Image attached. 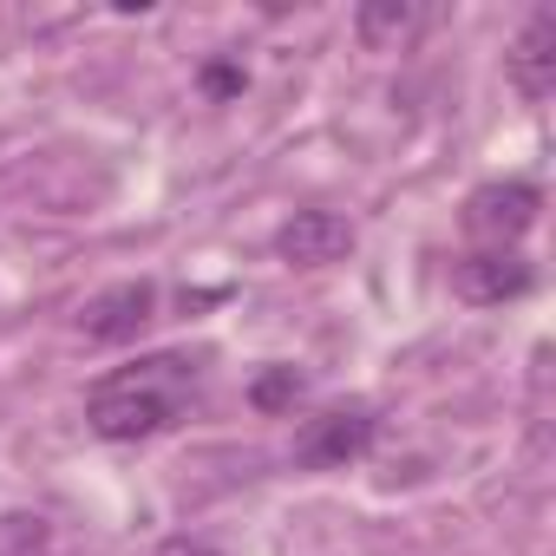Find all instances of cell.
I'll use <instances>...</instances> for the list:
<instances>
[{
  "mask_svg": "<svg viewBox=\"0 0 556 556\" xmlns=\"http://www.w3.org/2000/svg\"><path fill=\"white\" fill-rule=\"evenodd\" d=\"M275 255L289 268H328V262L354 255V223L341 210H295L282 229H275Z\"/></svg>",
  "mask_w": 556,
  "mask_h": 556,
  "instance_id": "obj_6",
  "label": "cell"
},
{
  "mask_svg": "<svg viewBox=\"0 0 556 556\" xmlns=\"http://www.w3.org/2000/svg\"><path fill=\"white\" fill-rule=\"evenodd\" d=\"M190 400H197V367L184 354H144L86 393V426L105 445H138L170 432L190 413Z\"/></svg>",
  "mask_w": 556,
  "mask_h": 556,
  "instance_id": "obj_1",
  "label": "cell"
},
{
  "mask_svg": "<svg viewBox=\"0 0 556 556\" xmlns=\"http://www.w3.org/2000/svg\"><path fill=\"white\" fill-rule=\"evenodd\" d=\"M157 321V282H112L79 308V334L92 348H131Z\"/></svg>",
  "mask_w": 556,
  "mask_h": 556,
  "instance_id": "obj_4",
  "label": "cell"
},
{
  "mask_svg": "<svg viewBox=\"0 0 556 556\" xmlns=\"http://www.w3.org/2000/svg\"><path fill=\"white\" fill-rule=\"evenodd\" d=\"M151 556H223L216 543H203V536H164Z\"/></svg>",
  "mask_w": 556,
  "mask_h": 556,
  "instance_id": "obj_12",
  "label": "cell"
},
{
  "mask_svg": "<svg viewBox=\"0 0 556 556\" xmlns=\"http://www.w3.org/2000/svg\"><path fill=\"white\" fill-rule=\"evenodd\" d=\"M419 27H426V14L413 8V0H361V14H354V34H361V47H374V53L413 40Z\"/></svg>",
  "mask_w": 556,
  "mask_h": 556,
  "instance_id": "obj_8",
  "label": "cell"
},
{
  "mask_svg": "<svg viewBox=\"0 0 556 556\" xmlns=\"http://www.w3.org/2000/svg\"><path fill=\"white\" fill-rule=\"evenodd\" d=\"M374 439H380V419L367 406H328V413L302 419L295 465L302 471H348V465H361L374 452Z\"/></svg>",
  "mask_w": 556,
  "mask_h": 556,
  "instance_id": "obj_2",
  "label": "cell"
},
{
  "mask_svg": "<svg viewBox=\"0 0 556 556\" xmlns=\"http://www.w3.org/2000/svg\"><path fill=\"white\" fill-rule=\"evenodd\" d=\"M452 289L471 302V308H504V302H523L536 289V268L517 255V249H471L458 268H452Z\"/></svg>",
  "mask_w": 556,
  "mask_h": 556,
  "instance_id": "obj_5",
  "label": "cell"
},
{
  "mask_svg": "<svg viewBox=\"0 0 556 556\" xmlns=\"http://www.w3.org/2000/svg\"><path fill=\"white\" fill-rule=\"evenodd\" d=\"M543 216V190L523 184V177H504V184H478L465 197V229L484 242V249H517Z\"/></svg>",
  "mask_w": 556,
  "mask_h": 556,
  "instance_id": "obj_3",
  "label": "cell"
},
{
  "mask_svg": "<svg viewBox=\"0 0 556 556\" xmlns=\"http://www.w3.org/2000/svg\"><path fill=\"white\" fill-rule=\"evenodd\" d=\"M53 549V523L40 510H8L0 517V556H47Z\"/></svg>",
  "mask_w": 556,
  "mask_h": 556,
  "instance_id": "obj_10",
  "label": "cell"
},
{
  "mask_svg": "<svg viewBox=\"0 0 556 556\" xmlns=\"http://www.w3.org/2000/svg\"><path fill=\"white\" fill-rule=\"evenodd\" d=\"M242 86H249L242 66H229V60H210V66H203V92H210V99H236Z\"/></svg>",
  "mask_w": 556,
  "mask_h": 556,
  "instance_id": "obj_11",
  "label": "cell"
},
{
  "mask_svg": "<svg viewBox=\"0 0 556 556\" xmlns=\"http://www.w3.org/2000/svg\"><path fill=\"white\" fill-rule=\"evenodd\" d=\"M504 73L523 99H549V86H556V8H536L523 21V34L504 53Z\"/></svg>",
  "mask_w": 556,
  "mask_h": 556,
  "instance_id": "obj_7",
  "label": "cell"
},
{
  "mask_svg": "<svg viewBox=\"0 0 556 556\" xmlns=\"http://www.w3.org/2000/svg\"><path fill=\"white\" fill-rule=\"evenodd\" d=\"M302 393H308V374H295V367H262L249 380V406L255 413H289Z\"/></svg>",
  "mask_w": 556,
  "mask_h": 556,
  "instance_id": "obj_9",
  "label": "cell"
}]
</instances>
